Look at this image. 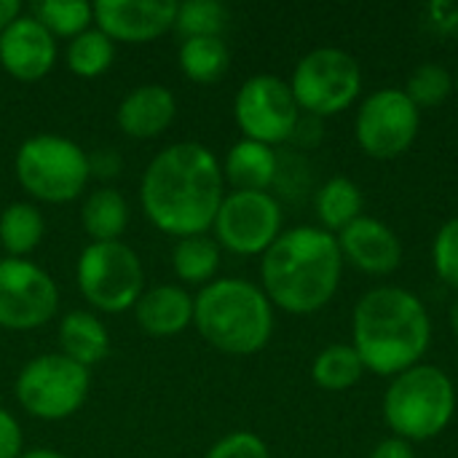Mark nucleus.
Here are the masks:
<instances>
[{"instance_id":"obj_1","label":"nucleus","mask_w":458,"mask_h":458,"mask_svg":"<svg viewBox=\"0 0 458 458\" xmlns=\"http://www.w3.org/2000/svg\"><path fill=\"white\" fill-rule=\"evenodd\" d=\"M223 166L201 142H174L153 156L140 180L145 217L169 236L185 239L215 225L225 199Z\"/></svg>"},{"instance_id":"obj_2","label":"nucleus","mask_w":458,"mask_h":458,"mask_svg":"<svg viewBox=\"0 0 458 458\" xmlns=\"http://www.w3.org/2000/svg\"><path fill=\"white\" fill-rule=\"evenodd\" d=\"M344 255L338 239L317 225L282 231L260 258L263 293L287 314H314L338 293Z\"/></svg>"},{"instance_id":"obj_3","label":"nucleus","mask_w":458,"mask_h":458,"mask_svg":"<svg viewBox=\"0 0 458 458\" xmlns=\"http://www.w3.org/2000/svg\"><path fill=\"white\" fill-rule=\"evenodd\" d=\"M352 335L365 370L394 378L421 365L432 341V322L427 306L411 290L376 287L354 306Z\"/></svg>"},{"instance_id":"obj_4","label":"nucleus","mask_w":458,"mask_h":458,"mask_svg":"<svg viewBox=\"0 0 458 458\" xmlns=\"http://www.w3.org/2000/svg\"><path fill=\"white\" fill-rule=\"evenodd\" d=\"M193 325L212 349L250 357L274 335V306L263 287L247 279H215L193 298Z\"/></svg>"},{"instance_id":"obj_5","label":"nucleus","mask_w":458,"mask_h":458,"mask_svg":"<svg viewBox=\"0 0 458 458\" xmlns=\"http://www.w3.org/2000/svg\"><path fill=\"white\" fill-rule=\"evenodd\" d=\"M456 413V386L435 365H413L392 378L384 394V419L400 440H432Z\"/></svg>"},{"instance_id":"obj_6","label":"nucleus","mask_w":458,"mask_h":458,"mask_svg":"<svg viewBox=\"0 0 458 458\" xmlns=\"http://www.w3.org/2000/svg\"><path fill=\"white\" fill-rule=\"evenodd\" d=\"M13 172L19 185L46 204L78 199L91 177L89 153L59 134H35L24 140L16 150Z\"/></svg>"},{"instance_id":"obj_7","label":"nucleus","mask_w":458,"mask_h":458,"mask_svg":"<svg viewBox=\"0 0 458 458\" xmlns=\"http://www.w3.org/2000/svg\"><path fill=\"white\" fill-rule=\"evenodd\" d=\"M75 279L81 295L105 314L134 309L145 293V271L140 255L123 242H91L83 247Z\"/></svg>"},{"instance_id":"obj_8","label":"nucleus","mask_w":458,"mask_h":458,"mask_svg":"<svg viewBox=\"0 0 458 458\" xmlns=\"http://www.w3.org/2000/svg\"><path fill=\"white\" fill-rule=\"evenodd\" d=\"M91 389L89 368L64 354L32 357L16 376L13 394L19 405L40 421H64L75 416Z\"/></svg>"},{"instance_id":"obj_9","label":"nucleus","mask_w":458,"mask_h":458,"mask_svg":"<svg viewBox=\"0 0 458 458\" xmlns=\"http://www.w3.org/2000/svg\"><path fill=\"white\" fill-rule=\"evenodd\" d=\"M293 97L301 110L314 118L335 115L352 107V102L362 91V70L360 62L333 46H322L309 51L293 70L290 81Z\"/></svg>"},{"instance_id":"obj_10","label":"nucleus","mask_w":458,"mask_h":458,"mask_svg":"<svg viewBox=\"0 0 458 458\" xmlns=\"http://www.w3.org/2000/svg\"><path fill=\"white\" fill-rule=\"evenodd\" d=\"M233 118L244 140H255L274 148L279 142L293 140L301 121V107L287 81L263 72L247 78L236 91Z\"/></svg>"},{"instance_id":"obj_11","label":"nucleus","mask_w":458,"mask_h":458,"mask_svg":"<svg viewBox=\"0 0 458 458\" xmlns=\"http://www.w3.org/2000/svg\"><path fill=\"white\" fill-rule=\"evenodd\" d=\"M59 290L48 271L27 258H0V327L30 333L56 317Z\"/></svg>"},{"instance_id":"obj_12","label":"nucleus","mask_w":458,"mask_h":458,"mask_svg":"<svg viewBox=\"0 0 458 458\" xmlns=\"http://www.w3.org/2000/svg\"><path fill=\"white\" fill-rule=\"evenodd\" d=\"M215 242L233 255H263L282 233V207L268 191L225 193L215 217Z\"/></svg>"},{"instance_id":"obj_13","label":"nucleus","mask_w":458,"mask_h":458,"mask_svg":"<svg viewBox=\"0 0 458 458\" xmlns=\"http://www.w3.org/2000/svg\"><path fill=\"white\" fill-rule=\"evenodd\" d=\"M421 110L400 89L373 91L357 110L354 134L360 148L378 161L403 156L419 137Z\"/></svg>"},{"instance_id":"obj_14","label":"nucleus","mask_w":458,"mask_h":458,"mask_svg":"<svg viewBox=\"0 0 458 458\" xmlns=\"http://www.w3.org/2000/svg\"><path fill=\"white\" fill-rule=\"evenodd\" d=\"M177 21L174 0H97L94 24L113 43H148Z\"/></svg>"},{"instance_id":"obj_15","label":"nucleus","mask_w":458,"mask_h":458,"mask_svg":"<svg viewBox=\"0 0 458 458\" xmlns=\"http://www.w3.org/2000/svg\"><path fill=\"white\" fill-rule=\"evenodd\" d=\"M0 64L11 78L35 83L56 64V38L32 13H21L0 32Z\"/></svg>"},{"instance_id":"obj_16","label":"nucleus","mask_w":458,"mask_h":458,"mask_svg":"<svg viewBox=\"0 0 458 458\" xmlns=\"http://www.w3.org/2000/svg\"><path fill=\"white\" fill-rule=\"evenodd\" d=\"M335 239L344 260H349L365 274L386 276L403 263V242L386 223L376 217H357Z\"/></svg>"},{"instance_id":"obj_17","label":"nucleus","mask_w":458,"mask_h":458,"mask_svg":"<svg viewBox=\"0 0 458 458\" xmlns=\"http://www.w3.org/2000/svg\"><path fill=\"white\" fill-rule=\"evenodd\" d=\"M174 115L177 99L161 83H142L131 89L115 110L118 129L134 140H153L164 134L172 126Z\"/></svg>"},{"instance_id":"obj_18","label":"nucleus","mask_w":458,"mask_h":458,"mask_svg":"<svg viewBox=\"0 0 458 458\" xmlns=\"http://www.w3.org/2000/svg\"><path fill=\"white\" fill-rule=\"evenodd\" d=\"M134 319L153 338L180 335L193 325V295L177 284L150 287L134 303Z\"/></svg>"},{"instance_id":"obj_19","label":"nucleus","mask_w":458,"mask_h":458,"mask_svg":"<svg viewBox=\"0 0 458 458\" xmlns=\"http://www.w3.org/2000/svg\"><path fill=\"white\" fill-rule=\"evenodd\" d=\"M279 177V156L271 145L239 140L223 164V180L233 191H268Z\"/></svg>"},{"instance_id":"obj_20","label":"nucleus","mask_w":458,"mask_h":458,"mask_svg":"<svg viewBox=\"0 0 458 458\" xmlns=\"http://www.w3.org/2000/svg\"><path fill=\"white\" fill-rule=\"evenodd\" d=\"M56 338H59V354H64L67 360L83 368L99 365L110 354V333L105 322L91 311L64 314Z\"/></svg>"},{"instance_id":"obj_21","label":"nucleus","mask_w":458,"mask_h":458,"mask_svg":"<svg viewBox=\"0 0 458 458\" xmlns=\"http://www.w3.org/2000/svg\"><path fill=\"white\" fill-rule=\"evenodd\" d=\"M81 225L91 242H121L129 225V204L115 188H97L81 207Z\"/></svg>"},{"instance_id":"obj_22","label":"nucleus","mask_w":458,"mask_h":458,"mask_svg":"<svg viewBox=\"0 0 458 458\" xmlns=\"http://www.w3.org/2000/svg\"><path fill=\"white\" fill-rule=\"evenodd\" d=\"M46 220L43 212L30 201H13L0 212V247L11 258L35 252L43 242Z\"/></svg>"},{"instance_id":"obj_23","label":"nucleus","mask_w":458,"mask_h":458,"mask_svg":"<svg viewBox=\"0 0 458 458\" xmlns=\"http://www.w3.org/2000/svg\"><path fill=\"white\" fill-rule=\"evenodd\" d=\"M362 191L357 182L349 177H333L327 180L317 196H314V209L319 215V223L325 231L341 233L346 225H352L357 217H362Z\"/></svg>"},{"instance_id":"obj_24","label":"nucleus","mask_w":458,"mask_h":458,"mask_svg":"<svg viewBox=\"0 0 458 458\" xmlns=\"http://www.w3.org/2000/svg\"><path fill=\"white\" fill-rule=\"evenodd\" d=\"M172 268L180 282L207 287L209 282H215V274L220 268V244L209 233L177 239L172 252Z\"/></svg>"},{"instance_id":"obj_25","label":"nucleus","mask_w":458,"mask_h":458,"mask_svg":"<svg viewBox=\"0 0 458 458\" xmlns=\"http://www.w3.org/2000/svg\"><path fill=\"white\" fill-rule=\"evenodd\" d=\"M180 70L193 83H215L228 72L231 51L223 38H188L177 54Z\"/></svg>"},{"instance_id":"obj_26","label":"nucleus","mask_w":458,"mask_h":458,"mask_svg":"<svg viewBox=\"0 0 458 458\" xmlns=\"http://www.w3.org/2000/svg\"><path fill=\"white\" fill-rule=\"evenodd\" d=\"M362 373L365 365L349 344H333L322 349L311 365V378L325 392H346L362 378Z\"/></svg>"},{"instance_id":"obj_27","label":"nucleus","mask_w":458,"mask_h":458,"mask_svg":"<svg viewBox=\"0 0 458 458\" xmlns=\"http://www.w3.org/2000/svg\"><path fill=\"white\" fill-rule=\"evenodd\" d=\"M67 67L78 78H97L110 70L115 59V43L97 27H89L86 32L75 35L67 43Z\"/></svg>"},{"instance_id":"obj_28","label":"nucleus","mask_w":458,"mask_h":458,"mask_svg":"<svg viewBox=\"0 0 458 458\" xmlns=\"http://www.w3.org/2000/svg\"><path fill=\"white\" fill-rule=\"evenodd\" d=\"M32 16L54 38H75L86 32L94 21V5L83 0H40L32 5Z\"/></svg>"},{"instance_id":"obj_29","label":"nucleus","mask_w":458,"mask_h":458,"mask_svg":"<svg viewBox=\"0 0 458 458\" xmlns=\"http://www.w3.org/2000/svg\"><path fill=\"white\" fill-rule=\"evenodd\" d=\"M177 32L188 38H223L228 27V8L220 0H185L177 3Z\"/></svg>"},{"instance_id":"obj_30","label":"nucleus","mask_w":458,"mask_h":458,"mask_svg":"<svg viewBox=\"0 0 458 458\" xmlns=\"http://www.w3.org/2000/svg\"><path fill=\"white\" fill-rule=\"evenodd\" d=\"M454 91V78L445 67L427 62L421 67H416L408 78L405 94L408 99L421 110V107H437L440 102H445Z\"/></svg>"},{"instance_id":"obj_31","label":"nucleus","mask_w":458,"mask_h":458,"mask_svg":"<svg viewBox=\"0 0 458 458\" xmlns=\"http://www.w3.org/2000/svg\"><path fill=\"white\" fill-rule=\"evenodd\" d=\"M432 263L437 276L458 290V217L448 220L432 244Z\"/></svg>"},{"instance_id":"obj_32","label":"nucleus","mask_w":458,"mask_h":458,"mask_svg":"<svg viewBox=\"0 0 458 458\" xmlns=\"http://www.w3.org/2000/svg\"><path fill=\"white\" fill-rule=\"evenodd\" d=\"M204 458H271L268 445L252 432H231L217 440Z\"/></svg>"},{"instance_id":"obj_33","label":"nucleus","mask_w":458,"mask_h":458,"mask_svg":"<svg viewBox=\"0 0 458 458\" xmlns=\"http://www.w3.org/2000/svg\"><path fill=\"white\" fill-rule=\"evenodd\" d=\"M24 435L19 421L0 408V458H19L24 451Z\"/></svg>"},{"instance_id":"obj_34","label":"nucleus","mask_w":458,"mask_h":458,"mask_svg":"<svg viewBox=\"0 0 458 458\" xmlns=\"http://www.w3.org/2000/svg\"><path fill=\"white\" fill-rule=\"evenodd\" d=\"M89 166H91V174L107 180V177H115L121 172V156L113 148H102L94 156H89Z\"/></svg>"},{"instance_id":"obj_35","label":"nucleus","mask_w":458,"mask_h":458,"mask_svg":"<svg viewBox=\"0 0 458 458\" xmlns=\"http://www.w3.org/2000/svg\"><path fill=\"white\" fill-rule=\"evenodd\" d=\"M370 458H416V451H413V445L408 440L389 437V440L376 445V451L370 454Z\"/></svg>"},{"instance_id":"obj_36","label":"nucleus","mask_w":458,"mask_h":458,"mask_svg":"<svg viewBox=\"0 0 458 458\" xmlns=\"http://www.w3.org/2000/svg\"><path fill=\"white\" fill-rule=\"evenodd\" d=\"M21 16V3L19 0H0V32L11 27Z\"/></svg>"},{"instance_id":"obj_37","label":"nucleus","mask_w":458,"mask_h":458,"mask_svg":"<svg viewBox=\"0 0 458 458\" xmlns=\"http://www.w3.org/2000/svg\"><path fill=\"white\" fill-rule=\"evenodd\" d=\"M19 458H67V456H62V454H56V451H51V448H35V451H24Z\"/></svg>"},{"instance_id":"obj_38","label":"nucleus","mask_w":458,"mask_h":458,"mask_svg":"<svg viewBox=\"0 0 458 458\" xmlns=\"http://www.w3.org/2000/svg\"><path fill=\"white\" fill-rule=\"evenodd\" d=\"M451 327H454V333H456L458 338V301L451 306Z\"/></svg>"},{"instance_id":"obj_39","label":"nucleus","mask_w":458,"mask_h":458,"mask_svg":"<svg viewBox=\"0 0 458 458\" xmlns=\"http://www.w3.org/2000/svg\"><path fill=\"white\" fill-rule=\"evenodd\" d=\"M454 89H456V91H458V75H456V81H454Z\"/></svg>"},{"instance_id":"obj_40","label":"nucleus","mask_w":458,"mask_h":458,"mask_svg":"<svg viewBox=\"0 0 458 458\" xmlns=\"http://www.w3.org/2000/svg\"><path fill=\"white\" fill-rule=\"evenodd\" d=\"M0 250H3V247H0Z\"/></svg>"}]
</instances>
